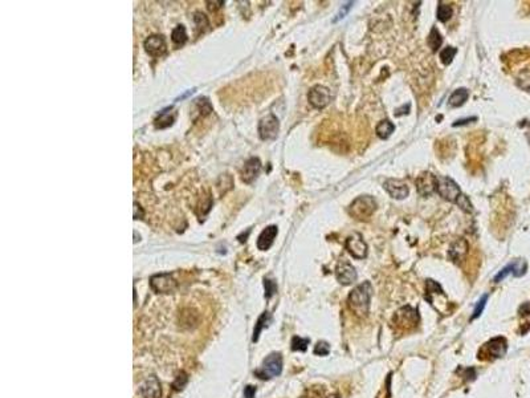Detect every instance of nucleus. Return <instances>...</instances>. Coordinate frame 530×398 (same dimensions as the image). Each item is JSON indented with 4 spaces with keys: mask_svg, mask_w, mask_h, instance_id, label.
Wrapping results in <instances>:
<instances>
[{
    "mask_svg": "<svg viewBox=\"0 0 530 398\" xmlns=\"http://www.w3.org/2000/svg\"><path fill=\"white\" fill-rule=\"evenodd\" d=\"M310 340L309 339H302V337H293L292 340V349L293 351H298V352H305L308 349V345H309Z\"/></svg>",
    "mask_w": 530,
    "mask_h": 398,
    "instance_id": "30",
    "label": "nucleus"
},
{
    "mask_svg": "<svg viewBox=\"0 0 530 398\" xmlns=\"http://www.w3.org/2000/svg\"><path fill=\"white\" fill-rule=\"evenodd\" d=\"M525 269H526V264L521 263V262L509 264V265H506L505 268L501 269L500 272L497 273L496 277H494V281H496V283H500V281L504 280V279H505L509 273H513L514 276H522V275L525 273Z\"/></svg>",
    "mask_w": 530,
    "mask_h": 398,
    "instance_id": "19",
    "label": "nucleus"
},
{
    "mask_svg": "<svg viewBox=\"0 0 530 398\" xmlns=\"http://www.w3.org/2000/svg\"><path fill=\"white\" fill-rule=\"evenodd\" d=\"M150 284L153 287L155 292L158 294H167V292H171L172 289L176 287V281L174 280V277L168 273H161V275H155V276L151 277Z\"/></svg>",
    "mask_w": 530,
    "mask_h": 398,
    "instance_id": "13",
    "label": "nucleus"
},
{
    "mask_svg": "<svg viewBox=\"0 0 530 398\" xmlns=\"http://www.w3.org/2000/svg\"><path fill=\"white\" fill-rule=\"evenodd\" d=\"M471 121H476V117H472V118H465V120H460V121H456L455 124H453V126H460V125H465V124H468V122H471Z\"/></svg>",
    "mask_w": 530,
    "mask_h": 398,
    "instance_id": "41",
    "label": "nucleus"
},
{
    "mask_svg": "<svg viewBox=\"0 0 530 398\" xmlns=\"http://www.w3.org/2000/svg\"><path fill=\"white\" fill-rule=\"evenodd\" d=\"M281 372H283V357L280 353H272L264 360L263 366L256 372V376H259L263 380H268L280 376Z\"/></svg>",
    "mask_w": 530,
    "mask_h": 398,
    "instance_id": "5",
    "label": "nucleus"
},
{
    "mask_svg": "<svg viewBox=\"0 0 530 398\" xmlns=\"http://www.w3.org/2000/svg\"><path fill=\"white\" fill-rule=\"evenodd\" d=\"M487 302H488V295L481 296V299L477 302L476 307H475V310H473V314H472L471 320H475V318H477L481 313H483V310H484L485 306H487Z\"/></svg>",
    "mask_w": 530,
    "mask_h": 398,
    "instance_id": "33",
    "label": "nucleus"
},
{
    "mask_svg": "<svg viewBox=\"0 0 530 398\" xmlns=\"http://www.w3.org/2000/svg\"><path fill=\"white\" fill-rule=\"evenodd\" d=\"M427 43H428V45H430V48L434 50V52H436V50L442 46V44H443L442 35H440V32H439L435 27L431 30L430 35H428V39H427Z\"/></svg>",
    "mask_w": 530,
    "mask_h": 398,
    "instance_id": "23",
    "label": "nucleus"
},
{
    "mask_svg": "<svg viewBox=\"0 0 530 398\" xmlns=\"http://www.w3.org/2000/svg\"><path fill=\"white\" fill-rule=\"evenodd\" d=\"M375 210V199L370 197V195H362V197H358L351 203L350 207H349V214L353 218L358 219V221H366L374 214Z\"/></svg>",
    "mask_w": 530,
    "mask_h": 398,
    "instance_id": "2",
    "label": "nucleus"
},
{
    "mask_svg": "<svg viewBox=\"0 0 530 398\" xmlns=\"http://www.w3.org/2000/svg\"><path fill=\"white\" fill-rule=\"evenodd\" d=\"M277 226H268L265 230L260 234L259 239H257V248L261 250V251H267L269 250L273 242H275L276 236H277Z\"/></svg>",
    "mask_w": 530,
    "mask_h": 398,
    "instance_id": "17",
    "label": "nucleus"
},
{
    "mask_svg": "<svg viewBox=\"0 0 530 398\" xmlns=\"http://www.w3.org/2000/svg\"><path fill=\"white\" fill-rule=\"evenodd\" d=\"M302 398H327V396L322 386H312L305 392Z\"/></svg>",
    "mask_w": 530,
    "mask_h": 398,
    "instance_id": "29",
    "label": "nucleus"
},
{
    "mask_svg": "<svg viewBox=\"0 0 530 398\" xmlns=\"http://www.w3.org/2000/svg\"><path fill=\"white\" fill-rule=\"evenodd\" d=\"M308 100H309L310 105L316 109H324L331 101V94H330V90L326 87L316 85L309 90Z\"/></svg>",
    "mask_w": 530,
    "mask_h": 398,
    "instance_id": "10",
    "label": "nucleus"
},
{
    "mask_svg": "<svg viewBox=\"0 0 530 398\" xmlns=\"http://www.w3.org/2000/svg\"><path fill=\"white\" fill-rule=\"evenodd\" d=\"M194 21H195V25H197V28L199 31H203L208 27V19H207V16H205L204 13H201V12H197L195 15H194Z\"/></svg>",
    "mask_w": 530,
    "mask_h": 398,
    "instance_id": "32",
    "label": "nucleus"
},
{
    "mask_svg": "<svg viewBox=\"0 0 530 398\" xmlns=\"http://www.w3.org/2000/svg\"><path fill=\"white\" fill-rule=\"evenodd\" d=\"M145 49L150 56L153 57H159L162 56L164 52H166V42H164V38L161 36V35H153L150 38H147L145 40Z\"/></svg>",
    "mask_w": 530,
    "mask_h": 398,
    "instance_id": "14",
    "label": "nucleus"
},
{
    "mask_svg": "<svg viewBox=\"0 0 530 398\" xmlns=\"http://www.w3.org/2000/svg\"><path fill=\"white\" fill-rule=\"evenodd\" d=\"M330 353V345L326 341H318L314 347V354L317 356H327Z\"/></svg>",
    "mask_w": 530,
    "mask_h": 398,
    "instance_id": "34",
    "label": "nucleus"
},
{
    "mask_svg": "<svg viewBox=\"0 0 530 398\" xmlns=\"http://www.w3.org/2000/svg\"><path fill=\"white\" fill-rule=\"evenodd\" d=\"M345 247L355 259H365L367 256V244L362 238V235L358 232H354L346 239Z\"/></svg>",
    "mask_w": 530,
    "mask_h": 398,
    "instance_id": "7",
    "label": "nucleus"
},
{
    "mask_svg": "<svg viewBox=\"0 0 530 398\" xmlns=\"http://www.w3.org/2000/svg\"><path fill=\"white\" fill-rule=\"evenodd\" d=\"M456 203L459 205V207H461V209L464 210V211H467V213H472L473 211V207H472V203L469 202V199H468L467 195H464V194H461L459 197V199L456 201Z\"/></svg>",
    "mask_w": 530,
    "mask_h": 398,
    "instance_id": "36",
    "label": "nucleus"
},
{
    "mask_svg": "<svg viewBox=\"0 0 530 398\" xmlns=\"http://www.w3.org/2000/svg\"><path fill=\"white\" fill-rule=\"evenodd\" d=\"M280 124L275 114H268L267 117H264L259 124V135L260 138L264 141L268 139H275L279 134Z\"/></svg>",
    "mask_w": 530,
    "mask_h": 398,
    "instance_id": "8",
    "label": "nucleus"
},
{
    "mask_svg": "<svg viewBox=\"0 0 530 398\" xmlns=\"http://www.w3.org/2000/svg\"><path fill=\"white\" fill-rule=\"evenodd\" d=\"M171 39L176 45H183L184 43L187 42V34H186V28L183 25H178L175 30L172 31Z\"/></svg>",
    "mask_w": 530,
    "mask_h": 398,
    "instance_id": "25",
    "label": "nucleus"
},
{
    "mask_svg": "<svg viewBox=\"0 0 530 398\" xmlns=\"http://www.w3.org/2000/svg\"><path fill=\"white\" fill-rule=\"evenodd\" d=\"M268 318H269V314H268V312H264V313L261 314V316H260V318L257 320V324H256L255 332H253V341H257V340H259L260 332H261V329H263V328L265 327V325H267Z\"/></svg>",
    "mask_w": 530,
    "mask_h": 398,
    "instance_id": "31",
    "label": "nucleus"
},
{
    "mask_svg": "<svg viewBox=\"0 0 530 398\" xmlns=\"http://www.w3.org/2000/svg\"><path fill=\"white\" fill-rule=\"evenodd\" d=\"M372 285L370 281H364L362 284L357 285L353 288L349 298H347V304L351 312H354L358 317H365L367 316L368 310H370V303H371L372 296Z\"/></svg>",
    "mask_w": 530,
    "mask_h": 398,
    "instance_id": "1",
    "label": "nucleus"
},
{
    "mask_svg": "<svg viewBox=\"0 0 530 398\" xmlns=\"http://www.w3.org/2000/svg\"><path fill=\"white\" fill-rule=\"evenodd\" d=\"M207 4H208V8L211 9V11H215L216 8H220L224 3H223V1H207Z\"/></svg>",
    "mask_w": 530,
    "mask_h": 398,
    "instance_id": "40",
    "label": "nucleus"
},
{
    "mask_svg": "<svg viewBox=\"0 0 530 398\" xmlns=\"http://www.w3.org/2000/svg\"><path fill=\"white\" fill-rule=\"evenodd\" d=\"M456 53H457V49L453 48V46L444 48V49L440 52V60H442V63L444 64V65H449V64L452 63L453 57L456 56Z\"/></svg>",
    "mask_w": 530,
    "mask_h": 398,
    "instance_id": "27",
    "label": "nucleus"
},
{
    "mask_svg": "<svg viewBox=\"0 0 530 398\" xmlns=\"http://www.w3.org/2000/svg\"><path fill=\"white\" fill-rule=\"evenodd\" d=\"M174 120H175V112L172 110V108H167V109L162 110L158 117L155 118V128H158V129L168 128L170 125H172Z\"/></svg>",
    "mask_w": 530,
    "mask_h": 398,
    "instance_id": "20",
    "label": "nucleus"
},
{
    "mask_svg": "<svg viewBox=\"0 0 530 398\" xmlns=\"http://www.w3.org/2000/svg\"><path fill=\"white\" fill-rule=\"evenodd\" d=\"M139 394L143 398H159L161 397V385L157 381V378L151 377L150 380H146L145 384L141 386Z\"/></svg>",
    "mask_w": 530,
    "mask_h": 398,
    "instance_id": "18",
    "label": "nucleus"
},
{
    "mask_svg": "<svg viewBox=\"0 0 530 398\" xmlns=\"http://www.w3.org/2000/svg\"><path fill=\"white\" fill-rule=\"evenodd\" d=\"M260 169H261V162L259 158H249L244 164V168L242 170V179L245 183H250L256 179V177L259 176Z\"/></svg>",
    "mask_w": 530,
    "mask_h": 398,
    "instance_id": "15",
    "label": "nucleus"
},
{
    "mask_svg": "<svg viewBox=\"0 0 530 398\" xmlns=\"http://www.w3.org/2000/svg\"><path fill=\"white\" fill-rule=\"evenodd\" d=\"M384 190L387 191L388 195L394 199H405L408 197V186L405 180L402 179H387L383 183Z\"/></svg>",
    "mask_w": 530,
    "mask_h": 398,
    "instance_id": "12",
    "label": "nucleus"
},
{
    "mask_svg": "<svg viewBox=\"0 0 530 398\" xmlns=\"http://www.w3.org/2000/svg\"><path fill=\"white\" fill-rule=\"evenodd\" d=\"M394 130H395V125H394L393 122L388 121V120H383V121H380L379 124L376 125L375 132L379 138L387 139L390 135L393 134Z\"/></svg>",
    "mask_w": 530,
    "mask_h": 398,
    "instance_id": "22",
    "label": "nucleus"
},
{
    "mask_svg": "<svg viewBox=\"0 0 530 398\" xmlns=\"http://www.w3.org/2000/svg\"><path fill=\"white\" fill-rule=\"evenodd\" d=\"M143 215H145V213H143L142 207L138 203H134V219H142Z\"/></svg>",
    "mask_w": 530,
    "mask_h": 398,
    "instance_id": "38",
    "label": "nucleus"
},
{
    "mask_svg": "<svg viewBox=\"0 0 530 398\" xmlns=\"http://www.w3.org/2000/svg\"><path fill=\"white\" fill-rule=\"evenodd\" d=\"M255 394H256L255 386L248 385L245 389H244V397L245 398H255Z\"/></svg>",
    "mask_w": 530,
    "mask_h": 398,
    "instance_id": "39",
    "label": "nucleus"
},
{
    "mask_svg": "<svg viewBox=\"0 0 530 398\" xmlns=\"http://www.w3.org/2000/svg\"><path fill=\"white\" fill-rule=\"evenodd\" d=\"M517 85L525 90H530V69H524L518 73Z\"/></svg>",
    "mask_w": 530,
    "mask_h": 398,
    "instance_id": "28",
    "label": "nucleus"
},
{
    "mask_svg": "<svg viewBox=\"0 0 530 398\" xmlns=\"http://www.w3.org/2000/svg\"><path fill=\"white\" fill-rule=\"evenodd\" d=\"M452 13H453V9H452L451 5L446 4V3H443V1L439 3L438 12H436L439 20L443 21V23H446V21H448L449 19H451Z\"/></svg>",
    "mask_w": 530,
    "mask_h": 398,
    "instance_id": "24",
    "label": "nucleus"
},
{
    "mask_svg": "<svg viewBox=\"0 0 530 398\" xmlns=\"http://www.w3.org/2000/svg\"><path fill=\"white\" fill-rule=\"evenodd\" d=\"M264 287H265V298L267 299H271L272 296L276 294V291H277L276 283L269 280V279H265V280H264Z\"/></svg>",
    "mask_w": 530,
    "mask_h": 398,
    "instance_id": "35",
    "label": "nucleus"
},
{
    "mask_svg": "<svg viewBox=\"0 0 530 398\" xmlns=\"http://www.w3.org/2000/svg\"><path fill=\"white\" fill-rule=\"evenodd\" d=\"M335 398H339V396H335Z\"/></svg>",
    "mask_w": 530,
    "mask_h": 398,
    "instance_id": "42",
    "label": "nucleus"
},
{
    "mask_svg": "<svg viewBox=\"0 0 530 398\" xmlns=\"http://www.w3.org/2000/svg\"><path fill=\"white\" fill-rule=\"evenodd\" d=\"M436 191L443 199H446L448 202H455V203L461 195L459 184L456 183L452 178H448V177H438Z\"/></svg>",
    "mask_w": 530,
    "mask_h": 398,
    "instance_id": "6",
    "label": "nucleus"
},
{
    "mask_svg": "<svg viewBox=\"0 0 530 398\" xmlns=\"http://www.w3.org/2000/svg\"><path fill=\"white\" fill-rule=\"evenodd\" d=\"M419 312L412 307L406 306L398 310L394 314V324L401 331H411L419 324Z\"/></svg>",
    "mask_w": 530,
    "mask_h": 398,
    "instance_id": "4",
    "label": "nucleus"
},
{
    "mask_svg": "<svg viewBox=\"0 0 530 398\" xmlns=\"http://www.w3.org/2000/svg\"><path fill=\"white\" fill-rule=\"evenodd\" d=\"M508 351V341L505 337H493L488 343L483 345V348L479 351V360H496L505 356Z\"/></svg>",
    "mask_w": 530,
    "mask_h": 398,
    "instance_id": "3",
    "label": "nucleus"
},
{
    "mask_svg": "<svg viewBox=\"0 0 530 398\" xmlns=\"http://www.w3.org/2000/svg\"><path fill=\"white\" fill-rule=\"evenodd\" d=\"M468 97H469V92H468V89H465V88L456 89L455 92L451 94V97H449L448 104L451 105L452 108H457V106H461V105L468 100Z\"/></svg>",
    "mask_w": 530,
    "mask_h": 398,
    "instance_id": "21",
    "label": "nucleus"
},
{
    "mask_svg": "<svg viewBox=\"0 0 530 398\" xmlns=\"http://www.w3.org/2000/svg\"><path fill=\"white\" fill-rule=\"evenodd\" d=\"M468 242L464 238L456 239L455 242L451 244V247L448 250V256L452 262L459 263L460 260H463L465 255L468 254Z\"/></svg>",
    "mask_w": 530,
    "mask_h": 398,
    "instance_id": "16",
    "label": "nucleus"
},
{
    "mask_svg": "<svg viewBox=\"0 0 530 398\" xmlns=\"http://www.w3.org/2000/svg\"><path fill=\"white\" fill-rule=\"evenodd\" d=\"M436 186H438V177L434 176L432 173H422L416 178L417 193L422 197H430L431 194L436 191Z\"/></svg>",
    "mask_w": 530,
    "mask_h": 398,
    "instance_id": "11",
    "label": "nucleus"
},
{
    "mask_svg": "<svg viewBox=\"0 0 530 398\" xmlns=\"http://www.w3.org/2000/svg\"><path fill=\"white\" fill-rule=\"evenodd\" d=\"M195 108L198 109V113H199V116H205V114H208L212 112V106H211V104H209V101L207 100V98H198V100H195Z\"/></svg>",
    "mask_w": 530,
    "mask_h": 398,
    "instance_id": "26",
    "label": "nucleus"
},
{
    "mask_svg": "<svg viewBox=\"0 0 530 398\" xmlns=\"http://www.w3.org/2000/svg\"><path fill=\"white\" fill-rule=\"evenodd\" d=\"M357 271L353 267V264L350 262H347L346 259H341L335 267V279L338 280L339 284L342 285H349L353 284L355 280H357Z\"/></svg>",
    "mask_w": 530,
    "mask_h": 398,
    "instance_id": "9",
    "label": "nucleus"
},
{
    "mask_svg": "<svg viewBox=\"0 0 530 398\" xmlns=\"http://www.w3.org/2000/svg\"><path fill=\"white\" fill-rule=\"evenodd\" d=\"M351 5H353V1H349V3H346L345 5H342V8L339 9V12L337 13V17L334 19V21H338L339 19H343V17L346 16V13L349 12V9L351 8Z\"/></svg>",
    "mask_w": 530,
    "mask_h": 398,
    "instance_id": "37",
    "label": "nucleus"
}]
</instances>
